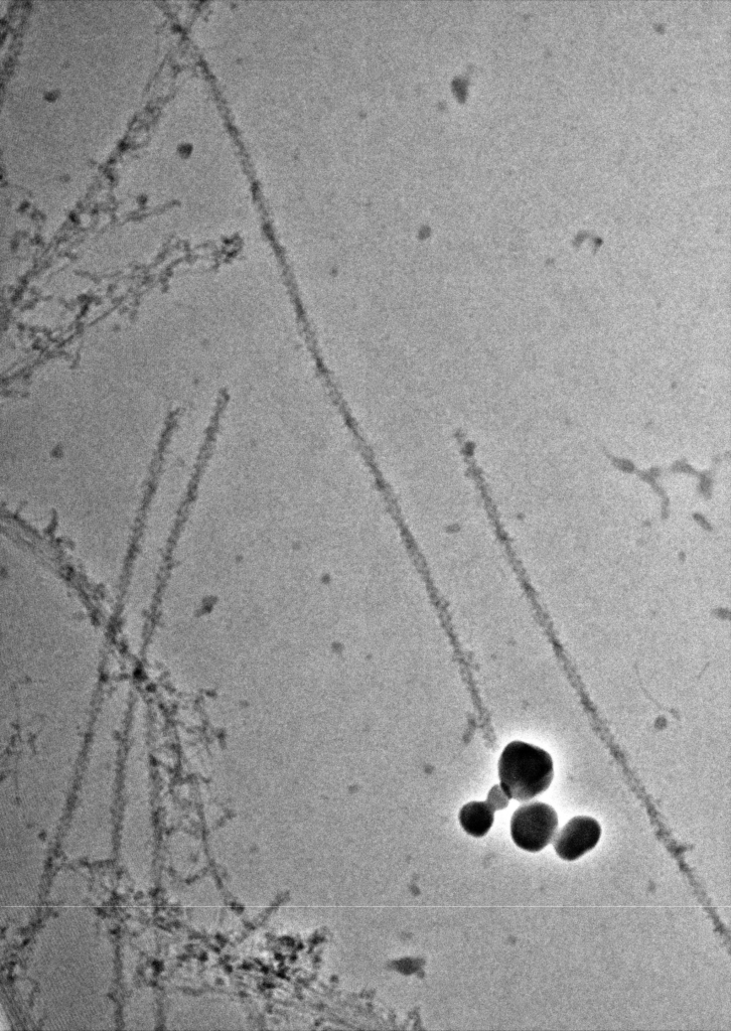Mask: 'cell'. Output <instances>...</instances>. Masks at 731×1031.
<instances>
[{
	"instance_id": "1",
	"label": "cell",
	"mask_w": 731,
	"mask_h": 1031,
	"mask_svg": "<svg viewBox=\"0 0 731 1031\" xmlns=\"http://www.w3.org/2000/svg\"><path fill=\"white\" fill-rule=\"evenodd\" d=\"M554 777L551 756L523 742H513L499 761L500 786L510 799L526 802L544 793Z\"/></svg>"
},
{
	"instance_id": "2",
	"label": "cell",
	"mask_w": 731,
	"mask_h": 1031,
	"mask_svg": "<svg viewBox=\"0 0 731 1031\" xmlns=\"http://www.w3.org/2000/svg\"><path fill=\"white\" fill-rule=\"evenodd\" d=\"M558 828L555 810L544 803L532 802L518 808L511 819L515 844L528 852H539L552 842Z\"/></svg>"
},
{
	"instance_id": "3",
	"label": "cell",
	"mask_w": 731,
	"mask_h": 1031,
	"mask_svg": "<svg viewBox=\"0 0 731 1031\" xmlns=\"http://www.w3.org/2000/svg\"><path fill=\"white\" fill-rule=\"evenodd\" d=\"M601 836L602 828L597 820L578 816L571 819L554 837V848L563 860L574 861L594 849Z\"/></svg>"
},
{
	"instance_id": "4",
	"label": "cell",
	"mask_w": 731,
	"mask_h": 1031,
	"mask_svg": "<svg viewBox=\"0 0 731 1031\" xmlns=\"http://www.w3.org/2000/svg\"><path fill=\"white\" fill-rule=\"evenodd\" d=\"M495 811L487 802H471L460 812V823L463 829L473 837L482 838L491 830Z\"/></svg>"
},
{
	"instance_id": "5",
	"label": "cell",
	"mask_w": 731,
	"mask_h": 1031,
	"mask_svg": "<svg viewBox=\"0 0 731 1031\" xmlns=\"http://www.w3.org/2000/svg\"><path fill=\"white\" fill-rule=\"evenodd\" d=\"M510 800L502 787L496 785L490 791L487 803L496 812L507 808Z\"/></svg>"
},
{
	"instance_id": "6",
	"label": "cell",
	"mask_w": 731,
	"mask_h": 1031,
	"mask_svg": "<svg viewBox=\"0 0 731 1031\" xmlns=\"http://www.w3.org/2000/svg\"><path fill=\"white\" fill-rule=\"evenodd\" d=\"M58 97H59V93L57 91H54V90L53 91H49V92H47L45 94V99L48 100V101H55Z\"/></svg>"
}]
</instances>
